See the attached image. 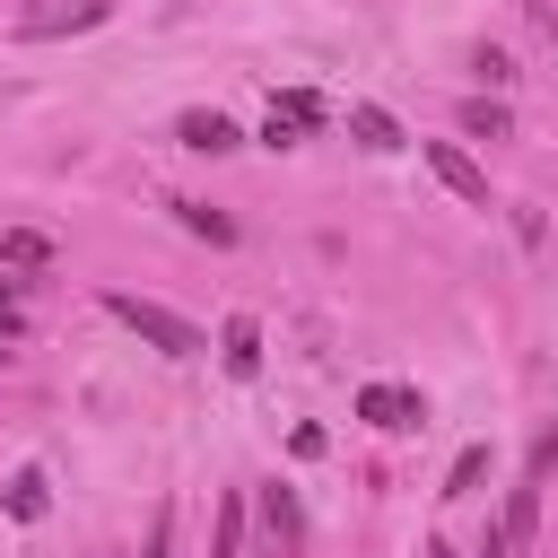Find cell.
Segmentation results:
<instances>
[{
  "instance_id": "cell-1",
  "label": "cell",
  "mask_w": 558,
  "mask_h": 558,
  "mask_svg": "<svg viewBox=\"0 0 558 558\" xmlns=\"http://www.w3.org/2000/svg\"><path fill=\"white\" fill-rule=\"evenodd\" d=\"M105 314L113 323H131L148 349H166V357H201L209 340H201V323H183L174 305H157V296H131V288H105Z\"/></svg>"
},
{
  "instance_id": "cell-14",
  "label": "cell",
  "mask_w": 558,
  "mask_h": 558,
  "mask_svg": "<svg viewBox=\"0 0 558 558\" xmlns=\"http://www.w3.org/2000/svg\"><path fill=\"white\" fill-rule=\"evenodd\" d=\"M480 471H488V453H480V445H471V453H462V462H453V480H445V497H471V488H480Z\"/></svg>"
},
{
  "instance_id": "cell-7",
  "label": "cell",
  "mask_w": 558,
  "mask_h": 558,
  "mask_svg": "<svg viewBox=\"0 0 558 558\" xmlns=\"http://www.w3.org/2000/svg\"><path fill=\"white\" fill-rule=\"evenodd\" d=\"M262 523H270V541H279V549H296V541H305V523H296V497H288L279 480L262 488Z\"/></svg>"
},
{
  "instance_id": "cell-4",
  "label": "cell",
  "mask_w": 558,
  "mask_h": 558,
  "mask_svg": "<svg viewBox=\"0 0 558 558\" xmlns=\"http://www.w3.org/2000/svg\"><path fill=\"white\" fill-rule=\"evenodd\" d=\"M174 140H183V148H201V157H227V148H235V122H227V113H183V122H174Z\"/></svg>"
},
{
  "instance_id": "cell-15",
  "label": "cell",
  "mask_w": 558,
  "mask_h": 558,
  "mask_svg": "<svg viewBox=\"0 0 558 558\" xmlns=\"http://www.w3.org/2000/svg\"><path fill=\"white\" fill-rule=\"evenodd\" d=\"M471 70H480V78H488V87H506V78H514V61H506V52H497V44H480V52H471Z\"/></svg>"
},
{
  "instance_id": "cell-16",
  "label": "cell",
  "mask_w": 558,
  "mask_h": 558,
  "mask_svg": "<svg viewBox=\"0 0 558 558\" xmlns=\"http://www.w3.org/2000/svg\"><path fill=\"white\" fill-rule=\"evenodd\" d=\"M17 331H26V314H17V296L0 288V340H17Z\"/></svg>"
},
{
  "instance_id": "cell-3",
  "label": "cell",
  "mask_w": 558,
  "mask_h": 558,
  "mask_svg": "<svg viewBox=\"0 0 558 558\" xmlns=\"http://www.w3.org/2000/svg\"><path fill=\"white\" fill-rule=\"evenodd\" d=\"M427 166H436V183H445L453 201H471V209H488V174L471 166V148H453V140H427Z\"/></svg>"
},
{
  "instance_id": "cell-2",
  "label": "cell",
  "mask_w": 558,
  "mask_h": 558,
  "mask_svg": "<svg viewBox=\"0 0 558 558\" xmlns=\"http://www.w3.org/2000/svg\"><path fill=\"white\" fill-rule=\"evenodd\" d=\"M357 418L384 427V436H410V427H427V392H410V384H366V392H357Z\"/></svg>"
},
{
  "instance_id": "cell-11",
  "label": "cell",
  "mask_w": 558,
  "mask_h": 558,
  "mask_svg": "<svg viewBox=\"0 0 558 558\" xmlns=\"http://www.w3.org/2000/svg\"><path fill=\"white\" fill-rule=\"evenodd\" d=\"M0 262H9V270H35V262H52V244H44L35 227H9V235H0Z\"/></svg>"
},
{
  "instance_id": "cell-8",
  "label": "cell",
  "mask_w": 558,
  "mask_h": 558,
  "mask_svg": "<svg viewBox=\"0 0 558 558\" xmlns=\"http://www.w3.org/2000/svg\"><path fill=\"white\" fill-rule=\"evenodd\" d=\"M453 122H462V140H506V131H514V122H506V105H497V96H471V105H462V113H453Z\"/></svg>"
},
{
  "instance_id": "cell-10",
  "label": "cell",
  "mask_w": 558,
  "mask_h": 558,
  "mask_svg": "<svg viewBox=\"0 0 558 558\" xmlns=\"http://www.w3.org/2000/svg\"><path fill=\"white\" fill-rule=\"evenodd\" d=\"M209 558H244V497H218V532H209Z\"/></svg>"
},
{
  "instance_id": "cell-5",
  "label": "cell",
  "mask_w": 558,
  "mask_h": 558,
  "mask_svg": "<svg viewBox=\"0 0 558 558\" xmlns=\"http://www.w3.org/2000/svg\"><path fill=\"white\" fill-rule=\"evenodd\" d=\"M218 357H227V375H253V366H262V323L235 314V323L218 331Z\"/></svg>"
},
{
  "instance_id": "cell-17",
  "label": "cell",
  "mask_w": 558,
  "mask_h": 558,
  "mask_svg": "<svg viewBox=\"0 0 558 558\" xmlns=\"http://www.w3.org/2000/svg\"><path fill=\"white\" fill-rule=\"evenodd\" d=\"M480 558H506V532H488V541H480Z\"/></svg>"
},
{
  "instance_id": "cell-13",
  "label": "cell",
  "mask_w": 558,
  "mask_h": 558,
  "mask_svg": "<svg viewBox=\"0 0 558 558\" xmlns=\"http://www.w3.org/2000/svg\"><path fill=\"white\" fill-rule=\"evenodd\" d=\"M174 523H183V514H174V506H157V514H148V549H140V558H174Z\"/></svg>"
},
{
  "instance_id": "cell-9",
  "label": "cell",
  "mask_w": 558,
  "mask_h": 558,
  "mask_svg": "<svg viewBox=\"0 0 558 558\" xmlns=\"http://www.w3.org/2000/svg\"><path fill=\"white\" fill-rule=\"evenodd\" d=\"M174 218H183L192 235H209V244H235V218H227V209H209V201H174Z\"/></svg>"
},
{
  "instance_id": "cell-12",
  "label": "cell",
  "mask_w": 558,
  "mask_h": 558,
  "mask_svg": "<svg viewBox=\"0 0 558 558\" xmlns=\"http://www.w3.org/2000/svg\"><path fill=\"white\" fill-rule=\"evenodd\" d=\"M9 514H17V523L44 514V471H17V480H9Z\"/></svg>"
},
{
  "instance_id": "cell-6",
  "label": "cell",
  "mask_w": 558,
  "mask_h": 558,
  "mask_svg": "<svg viewBox=\"0 0 558 558\" xmlns=\"http://www.w3.org/2000/svg\"><path fill=\"white\" fill-rule=\"evenodd\" d=\"M349 131H357V148H375V157L401 148V122H392L384 105H349Z\"/></svg>"
},
{
  "instance_id": "cell-18",
  "label": "cell",
  "mask_w": 558,
  "mask_h": 558,
  "mask_svg": "<svg viewBox=\"0 0 558 558\" xmlns=\"http://www.w3.org/2000/svg\"><path fill=\"white\" fill-rule=\"evenodd\" d=\"M427 558H453V549H445V541H436V549H427Z\"/></svg>"
}]
</instances>
